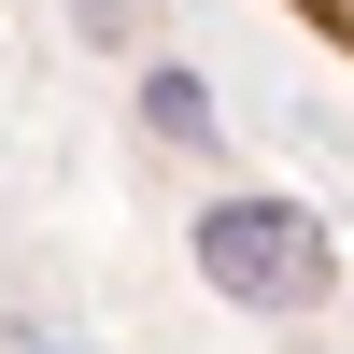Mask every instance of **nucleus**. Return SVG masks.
Masks as SVG:
<instances>
[{"mask_svg": "<svg viewBox=\"0 0 354 354\" xmlns=\"http://www.w3.org/2000/svg\"><path fill=\"white\" fill-rule=\"evenodd\" d=\"M198 270H213L241 312H326L340 241L298 213V198H213V213H198Z\"/></svg>", "mask_w": 354, "mask_h": 354, "instance_id": "f257e3e1", "label": "nucleus"}, {"mask_svg": "<svg viewBox=\"0 0 354 354\" xmlns=\"http://www.w3.org/2000/svg\"><path fill=\"white\" fill-rule=\"evenodd\" d=\"M298 15H312V28H326V43L354 57V0H298Z\"/></svg>", "mask_w": 354, "mask_h": 354, "instance_id": "7ed1b4c3", "label": "nucleus"}, {"mask_svg": "<svg viewBox=\"0 0 354 354\" xmlns=\"http://www.w3.org/2000/svg\"><path fill=\"white\" fill-rule=\"evenodd\" d=\"M142 100H156V128H170V142H213V100H198L185 71H156V85H142Z\"/></svg>", "mask_w": 354, "mask_h": 354, "instance_id": "f03ea898", "label": "nucleus"}]
</instances>
